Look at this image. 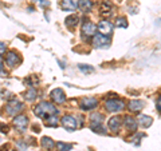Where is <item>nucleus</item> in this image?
Masks as SVG:
<instances>
[{
    "label": "nucleus",
    "mask_w": 161,
    "mask_h": 151,
    "mask_svg": "<svg viewBox=\"0 0 161 151\" xmlns=\"http://www.w3.org/2000/svg\"><path fill=\"white\" fill-rule=\"evenodd\" d=\"M58 112H59V110L50 102H42L38 106H35V108H34V114L39 118H46V117H50V115H57Z\"/></svg>",
    "instance_id": "f257e3e1"
},
{
    "label": "nucleus",
    "mask_w": 161,
    "mask_h": 151,
    "mask_svg": "<svg viewBox=\"0 0 161 151\" xmlns=\"http://www.w3.org/2000/svg\"><path fill=\"white\" fill-rule=\"evenodd\" d=\"M105 107L109 112H118L125 107V102L119 99H108L105 102Z\"/></svg>",
    "instance_id": "f03ea898"
},
{
    "label": "nucleus",
    "mask_w": 161,
    "mask_h": 151,
    "mask_svg": "<svg viewBox=\"0 0 161 151\" xmlns=\"http://www.w3.org/2000/svg\"><path fill=\"white\" fill-rule=\"evenodd\" d=\"M24 108V104L22 102H19L18 99H11L8 102V104L6 106V110H7V114L8 115H16L19 114L22 110Z\"/></svg>",
    "instance_id": "7ed1b4c3"
},
{
    "label": "nucleus",
    "mask_w": 161,
    "mask_h": 151,
    "mask_svg": "<svg viewBox=\"0 0 161 151\" xmlns=\"http://www.w3.org/2000/svg\"><path fill=\"white\" fill-rule=\"evenodd\" d=\"M93 46L95 48H109L110 47V39H109V36L97 34V35H94V38H93Z\"/></svg>",
    "instance_id": "20e7f679"
},
{
    "label": "nucleus",
    "mask_w": 161,
    "mask_h": 151,
    "mask_svg": "<svg viewBox=\"0 0 161 151\" xmlns=\"http://www.w3.org/2000/svg\"><path fill=\"white\" fill-rule=\"evenodd\" d=\"M98 106V100L95 98H83L79 102V107L83 111H89V110H94Z\"/></svg>",
    "instance_id": "39448f33"
},
{
    "label": "nucleus",
    "mask_w": 161,
    "mask_h": 151,
    "mask_svg": "<svg viewBox=\"0 0 161 151\" xmlns=\"http://www.w3.org/2000/svg\"><path fill=\"white\" fill-rule=\"evenodd\" d=\"M97 29L101 35H105V36H109L113 31V24L108 22V20H101L97 26Z\"/></svg>",
    "instance_id": "423d86ee"
},
{
    "label": "nucleus",
    "mask_w": 161,
    "mask_h": 151,
    "mask_svg": "<svg viewBox=\"0 0 161 151\" xmlns=\"http://www.w3.org/2000/svg\"><path fill=\"white\" fill-rule=\"evenodd\" d=\"M50 98H51L57 104H63L66 102V95H64L63 90H60V88L53 90V91L50 92Z\"/></svg>",
    "instance_id": "0eeeda50"
},
{
    "label": "nucleus",
    "mask_w": 161,
    "mask_h": 151,
    "mask_svg": "<svg viewBox=\"0 0 161 151\" xmlns=\"http://www.w3.org/2000/svg\"><path fill=\"white\" fill-rule=\"evenodd\" d=\"M60 123H62V126L67 130V131H74V130L77 128V119L74 117H70V115L63 117L62 120H60Z\"/></svg>",
    "instance_id": "6e6552de"
},
{
    "label": "nucleus",
    "mask_w": 161,
    "mask_h": 151,
    "mask_svg": "<svg viewBox=\"0 0 161 151\" xmlns=\"http://www.w3.org/2000/svg\"><path fill=\"white\" fill-rule=\"evenodd\" d=\"M82 32H83V35H86V36H94L95 32H97V26L87 20V22H85L82 24Z\"/></svg>",
    "instance_id": "1a4fd4ad"
},
{
    "label": "nucleus",
    "mask_w": 161,
    "mask_h": 151,
    "mask_svg": "<svg viewBox=\"0 0 161 151\" xmlns=\"http://www.w3.org/2000/svg\"><path fill=\"white\" fill-rule=\"evenodd\" d=\"M121 126H122V118L121 117H112L109 119V128L112 130L113 133L117 134L119 131Z\"/></svg>",
    "instance_id": "9d476101"
},
{
    "label": "nucleus",
    "mask_w": 161,
    "mask_h": 151,
    "mask_svg": "<svg viewBox=\"0 0 161 151\" xmlns=\"http://www.w3.org/2000/svg\"><path fill=\"white\" fill-rule=\"evenodd\" d=\"M59 7L62 11H66V12H71L77 9V3L74 0H60V4Z\"/></svg>",
    "instance_id": "9b49d317"
},
{
    "label": "nucleus",
    "mask_w": 161,
    "mask_h": 151,
    "mask_svg": "<svg viewBox=\"0 0 161 151\" xmlns=\"http://www.w3.org/2000/svg\"><path fill=\"white\" fill-rule=\"evenodd\" d=\"M6 63L8 64V67H15V66H18V63H20L19 55L15 52V51L8 52L7 56H6Z\"/></svg>",
    "instance_id": "f8f14e48"
},
{
    "label": "nucleus",
    "mask_w": 161,
    "mask_h": 151,
    "mask_svg": "<svg viewBox=\"0 0 161 151\" xmlns=\"http://www.w3.org/2000/svg\"><path fill=\"white\" fill-rule=\"evenodd\" d=\"M14 124L16 126L20 131H24L27 127V124H28V118L24 117V115H19V117H16L14 119Z\"/></svg>",
    "instance_id": "ddd939ff"
},
{
    "label": "nucleus",
    "mask_w": 161,
    "mask_h": 151,
    "mask_svg": "<svg viewBox=\"0 0 161 151\" xmlns=\"http://www.w3.org/2000/svg\"><path fill=\"white\" fill-rule=\"evenodd\" d=\"M122 123H124V126L126 127L129 131H137V120H136L134 118H132V117H125L124 118V120H122Z\"/></svg>",
    "instance_id": "4468645a"
},
{
    "label": "nucleus",
    "mask_w": 161,
    "mask_h": 151,
    "mask_svg": "<svg viewBox=\"0 0 161 151\" xmlns=\"http://www.w3.org/2000/svg\"><path fill=\"white\" fill-rule=\"evenodd\" d=\"M145 103L142 100H138V99H134V100H130L129 102V111L132 112H140L141 110L144 108Z\"/></svg>",
    "instance_id": "2eb2a0df"
},
{
    "label": "nucleus",
    "mask_w": 161,
    "mask_h": 151,
    "mask_svg": "<svg viewBox=\"0 0 161 151\" xmlns=\"http://www.w3.org/2000/svg\"><path fill=\"white\" fill-rule=\"evenodd\" d=\"M152 123H153V119L150 117H148V115H140L138 117V123L137 124H140L142 128H149L150 126H152Z\"/></svg>",
    "instance_id": "dca6fc26"
},
{
    "label": "nucleus",
    "mask_w": 161,
    "mask_h": 151,
    "mask_svg": "<svg viewBox=\"0 0 161 151\" xmlns=\"http://www.w3.org/2000/svg\"><path fill=\"white\" fill-rule=\"evenodd\" d=\"M77 7L80 8V11L85 12V13H87L92 11V8H93V3L90 2V0H79L78 4H77Z\"/></svg>",
    "instance_id": "f3484780"
},
{
    "label": "nucleus",
    "mask_w": 161,
    "mask_h": 151,
    "mask_svg": "<svg viewBox=\"0 0 161 151\" xmlns=\"http://www.w3.org/2000/svg\"><path fill=\"white\" fill-rule=\"evenodd\" d=\"M40 144L44 150H53L55 147V142L50 137H43L40 139Z\"/></svg>",
    "instance_id": "a211bd4d"
},
{
    "label": "nucleus",
    "mask_w": 161,
    "mask_h": 151,
    "mask_svg": "<svg viewBox=\"0 0 161 151\" xmlns=\"http://www.w3.org/2000/svg\"><path fill=\"white\" fill-rule=\"evenodd\" d=\"M112 11H113V7L109 2H103L101 4V15H102V16H110V15L113 13Z\"/></svg>",
    "instance_id": "6ab92c4d"
},
{
    "label": "nucleus",
    "mask_w": 161,
    "mask_h": 151,
    "mask_svg": "<svg viewBox=\"0 0 161 151\" xmlns=\"http://www.w3.org/2000/svg\"><path fill=\"white\" fill-rule=\"evenodd\" d=\"M79 23V16L78 15H71V16L66 18V26L69 28H74L75 26H78Z\"/></svg>",
    "instance_id": "aec40b11"
},
{
    "label": "nucleus",
    "mask_w": 161,
    "mask_h": 151,
    "mask_svg": "<svg viewBox=\"0 0 161 151\" xmlns=\"http://www.w3.org/2000/svg\"><path fill=\"white\" fill-rule=\"evenodd\" d=\"M90 122L92 124H102L103 123V115L99 112H93L90 115Z\"/></svg>",
    "instance_id": "412c9836"
},
{
    "label": "nucleus",
    "mask_w": 161,
    "mask_h": 151,
    "mask_svg": "<svg viewBox=\"0 0 161 151\" xmlns=\"http://www.w3.org/2000/svg\"><path fill=\"white\" fill-rule=\"evenodd\" d=\"M114 26L117 28H126L128 27V22H126V19H125L124 16H119V18L115 19Z\"/></svg>",
    "instance_id": "4be33fe9"
},
{
    "label": "nucleus",
    "mask_w": 161,
    "mask_h": 151,
    "mask_svg": "<svg viewBox=\"0 0 161 151\" xmlns=\"http://www.w3.org/2000/svg\"><path fill=\"white\" fill-rule=\"evenodd\" d=\"M90 128H92V131L97 133V134L106 135V130L103 128V126H102V124H90Z\"/></svg>",
    "instance_id": "5701e85b"
},
{
    "label": "nucleus",
    "mask_w": 161,
    "mask_h": 151,
    "mask_svg": "<svg viewBox=\"0 0 161 151\" xmlns=\"http://www.w3.org/2000/svg\"><path fill=\"white\" fill-rule=\"evenodd\" d=\"M46 124L48 126V127H57V126L59 124V119L55 117V115H50L48 119L46 120Z\"/></svg>",
    "instance_id": "b1692460"
},
{
    "label": "nucleus",
    "mask_w": 161,
    "mask_h": 151,
    "mask_svg": "<svg viewBox=\"0 0 161 151\" xmlns=\"http://www.w3.org/2000/svg\"><path fill=\"white\" fill-rule=\"evenodd\" d=\"M36 95H38V91L34 87H31L26 92V99L28 100V102H32V100H35V98H36Z\"/></svg>",
    "instance_id": "393cba45"
},
{
    "label": "nucleus",
    "mask_w": 161,
    "mask_h": 151,
    "mask_svg": "<svg viewBox=\"0 0 161 151\" xmlns=\"http://www.w3.org/2000/svg\"><path fill=\"white\" fill-rule=\"evenodd\" d=\"M57 148H58V151H70L73 148V146L71 144H69V143H64V142H58L57 144Z\"/></svg>",
    "instance_id": "a878e982"
},
{
    "label": "nucleus",
    "mask_w": 161,
    "mask_h": 151,
    "mask_svg": "<svg viewBox=\"0 0 161 151\" xmlns=\"http://www.w3.org/2000/svg\"><path fill=\"white\" fill-rule=\"evenodd\" d=\"M78 68H79L82 72H85V74H89V72H93V71H94V68H93L92 66H87V64H79Z\"/></svg>",
    "instance_id": "bb28decb"
},
{
    "label": "nucleus",
    "mask_w": 161,
    "mask_h": 151,
    "mask_svg": "<svg viewBox=\"0 0 161 151\" xmlns=\"http://www.w3.org/2000/svg\"><path fill=\"white\" fill-rule=\"evenodd\" d=\"M16 146H18V147L20 148V151H26V150H27V147H28V144H27V140H26V143L20 140V142H18V143H16Z\"/></svg>",
    "instance_id": "cd10ccee"
},
{
    "label": "nucleus",
    "mask_w": 161,
    "mask_h": 151,
    "mask_svg": "<svg viewBox=\"0 0 161 151\" xmlns=\"http://www.w3.org/2000/svg\"><path fill=\"white\" fill-rule=\"evenodd\" d=\"M36 3L40 7H50V2L48 0H36Z\"/></svg>",
    "instance_id": "c85d7f7f"
},
{
    "label": "nucleus",
    "mask_w": 161,
    "mask_h": 151,
    "mask_svg": "<svg viewBox=\"0 0 161 151\" xmlns=\"http://www.w3.org/2000/svg\"><path fill=\"white\" fill-rule=\"evenodd\" d=\"M144 137H145V134H137V135H134V137L130 138V139H136V144H140L141 138H144Z\"/></svg>",
    "instance_id": "c756f323"
},
{
    "label": "nucleus",
    "mask_w": 161,
    "mask_h": 151,
    "mask_svg": "<svg viewBox=\"0 0 161 151\" xmlns=\"http://www.w3.org/2000/svg\"><path fill=\"white\" fill-rule=\"evenodd\" d=\"M0 131H2L3 134L8 133V126H7V124H4V123H0Z\"/></svg>",
    "instance_id": "7c9ffc66"
},
{
    "label": "nucleus",
    "mask_w": 161,
    "mask_h": 151,
    "mask_svg": "<svg viewBox=\"0 0 161 151\" xmlns=\"http://www.w3.org/2000/svg\"><path fill=\"white\" fill-rule=\"evenodd\" d=\"M6 48H7V46H6V43H3V42H0V56L6 52Z\"/></svg>",
    "instance_id": "2f4dec72"
},
{
    "label": "nucleus",
    "mask_w": 161,
    "mask_h": 151,
    "mask_svg": "<svg viewBox=\"0 0 161 151\" xmlns=\"http://www.w3.org/2000/svg\"><path fill=\"white\" fill-rule=\"evenodd\" d=\"M4 71V66H3V59L2 56H0V72H3Z\"/></svg>",
    "instance_id": "473e14b6"
},
{
    "label": "nucleus",
    "mask_w": 161,
    "mask_h": 151,
    "mask_svg": "<svg viewBox=\"0 0 161 151\" xmlns=\"http://www.w3.org/2000/svg\"><path fill=\"white\" fill-rule=\"evenodd\" d=\"M34 131H35V133H39V131H40L39 126H34Z\"/></svg>",
    "instance_id": "72a5a7b5"
},
{
    "label": "nucleus",
    "mask_w": 161,
    "mask_h": 151,
    "mask_svg": "<svg viewBox=\"0 0 161 151\" xmlns=\"http://www.w3.org/2000/svg\"><path fill=\"white\" fill-rule=\"evenodd\" d=\"M157 111H160V98H157Z\"/></svg>",
    "instance_id": "f704fd0d"
},
{
    "label": "nucleus",
    "mask_w": 161,
    "mask_h": 151,
    "mask_svg": "<svg viewBox=\"0 0 161 151\" xmlns=\"http://www.w3.org/2000/svg\"><path fill=\"white\" fill-rule=\"evenodd\" d=\"M0 142H2V140H0Z\"/></svg>",
    "instance_id": "c9c22d12"
}]
</instances>
